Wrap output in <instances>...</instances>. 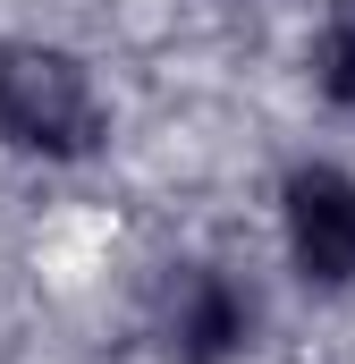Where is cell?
I'll return each instance as SVG.
<instances>
[{
  "mask_svg": "<svg viewBox=\"0 0 355 364\" xmlns=\"http://www.w3.org/2000/svg\"><path fill=\"white\" fill-rule=\"evenodd\" d=\"M110 110L93 68L68 43H0V144L34 153V161H85L102 144Z\"/></svg>",
  "mask_w": 355,
  "mask_h": 364,
  "instance_id": "6da1fadb",
  "label": "cell"
},
{
  "mask_svg": "<svg viewBox=\"0 0 355 364\" xmlns=\"http://www.w3.org/2000/svg\"><path fill=\"white\" fill-rule=\"evenodd\" d=\"M279 246L305 288H322V296L355 288V170L296 161L279 186Z\"/></svg>",
  "mask_w": 355,
  "mask_h": 364,
  "instance_id": "7a4b0ae2",
  "label": "cell"
},
{
  "mask_svg": "<svg viewBox=\"0 0 355 364\" xmlns=\"http://www.w3.org/2000/svg\"><path fill=\"white\" fill-rule=\"evenodd\" d=\"M161 331H170L178 364H229V356H246V339H254V296H246V279H229V272H186Z\"/></svg>",
  "mask_w": 355,
  "mask_h": 364,
  "instance_id": "3957f363",
  "label": "cell"
},
{
  "mask_svg": "<svg viewBox=\"0 0 355 364\" xmlns=\"http://www.w3.org/2000/svg\"><path fill=\"white\" fill-rule=\"evenodd\" d=\"M313 93L339 102V110H355V9H339L322 26V43H313Z\"/></svg>",
  "mask_w": 355,
  "mask_h": 364,
  "instance_id": "277c9868",
  "label": "cell"
},
{
  "mask_svg": "<svg viewBox=\"0 0 355 364\" xmlns=\"http://www.w3.org/2000/svg\"><path fill=\"white\" fill-rule=\"evenodd\" d=\"M347 9H355V0H347Z\"/></svg>",
  "mask_w": 355,
  "mask_h": 364,
  "instance_id": "5b68a950",
  "label": "cell"
}]
</instances>
